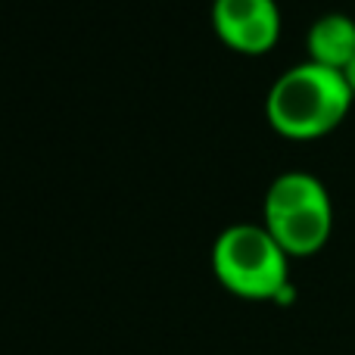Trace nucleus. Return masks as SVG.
<instances>
[{"instance_id": "nucleus-6", "label": "nucleus", "mask_w": 355, "mask_h": 355, "mask_svg": "<svg viewBox=\"0 0 355 355\" xmlns=\"http://www.w3.org/2000/svg\"><path fill=\"white\" fill-rule=\"evenodd\" d=\"M343 75H346V81H349V87H352V94H355V60L343 69Z\"/></svg>"}, {"instance_id": "nucleus-1", "label": "nucleus", "mask_w": 355, "mask_h": 355, "mask_svg": "<svg viewBox=\"0 0 355 355\" xmlns=\"http://www.w3.org/2000/svg\"><path fill=\"white\" fill-rule=\"evenodd\" d=\"M352 97L343 72L302 62L275 81L268 94V119L287 137H318L343 122Z\"/></svg>"}, {"instance_id": "nucleus-3", "label": "nucleus", "mask_w": 355, "mask_h": 355, "mask_svg": "<svg viewBox=\"0 0 355 355\" xmlns=\"http://www.w3.org/2000/svg\"><path fill=\"white\" fill-rule=\"evenodd\" d=\"M212 19L225 44L243 53L268 50L281 31L275 0H215Z\"/></svg>"}, {"instance_id": "nucleus-2", "label": "nucleus", "mask_w": 355, "mask_h": 355, "mask_svg": "<svg viewBox=\"0 0 355 355\" xmlns=\"http://www.w3.org/2000/svg\"><path fill=\"white\" fill-rule=\"evenodd\" d=\"M212 265L218 281L246 300H271L287 287V252L271 231L237 225L215 243Z\"/></svg>"}, {"instance_id": "nucleus-4", "label": "nucleus", "mask_w": 355, "mask_h": 355, "mask_svg": "<svg viewBox=\"0 0 355 355\" xmlns=\"http://www.w3.org/2000/svg\"><path fill=\"white\" fill-rule=\"evenodd\" d=\"M331 225H334L331 196L268 218L271 237L281 243V250L287 256H312V252H318L331 237Z\"/></svg>"}, {"instance_id": "nucleus-5", "label": "nucleus", "mask_w": 355, "mask_h": 355, "mask_svg": "<svg viewBox=\"0 0 355 355\" xmlns=\"http://www.w3.org/2000/svg\"><path fill=\"white\" fill-rule=\"evenodd\" d=\"M312 62L343 72L355 60V22L343 12H327L309 28Z\"/></svg>"}]
</instances>
